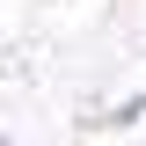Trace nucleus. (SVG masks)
<instances>
[{"label": "nucleus", "mask_w": 146, "mask_h": 146, "mask_svg": "<svg viewBox=\"0 0 146 146\" xmlns=\"http://www.w3.org/2000/svg\"><path fill=\"white\" fill-rule=\"evenodd\" d=\"M139 117H146V95H131V102H117V110L102 117V124H139Z\"/></svg>", "instance_id": "1"}]
</instances>
